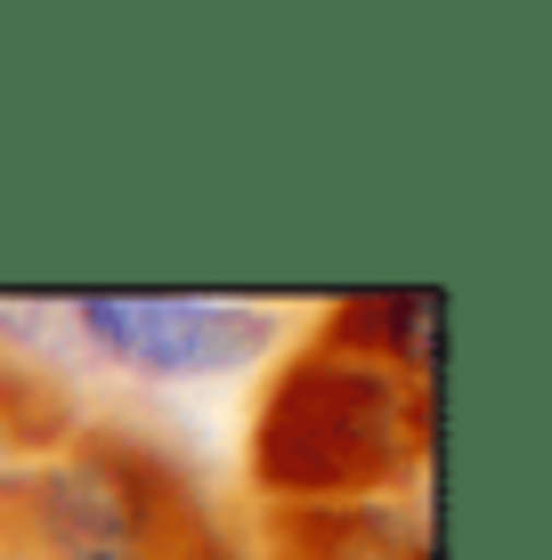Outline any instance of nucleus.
<instances>
[{
  "mask_svg": "<svg viewBox=\"0 0 552 560\" xmlns=\"http://www.w3.org/2000/svg\"><path fill=\"white\" fill-rule=\"evenodd\" d=\"M0 455H9V422H0Z\"/></svg>",
  "mask_w": 552,
  "mask_h": 560,
  "instance_id": "9",
  "label": "nucleus"
},
{
  "mask_svg": "<svg viewBox=\"0 0 552 560\" xmlns=\"http://www.w3.org/2000/svg\"><path fill=\"white\" fill-rule=\"evenodd\" d=\"M244 471L269 512L398 504L431 471V390L309 334L260 390Z\"/></svg>",
  "mask_w": 552,
  "mask_h": 560,
  "instance_id": "1",
  "label": "nucleus"
},
{
  "mask_svg": "<svg viewBox=\"0 0 552 560\" xmlns=\"http://www.w3.org/2000/svg\"><path fill=\"white\" fill-rule=\"evenodd\" d=\"M179 560H252V552H244V545H236L227 528H212V536H196V545H187Z\"/></svg>",
  "mask_w": 552,
  "mask_h": 560,
  "instance_id": "7",
  "label": "nucleus"
},
{
  "mask_svg": "<svg viewBox=\"0 0 552 560\" xmlns=\"http://www.w3.org/2000/svg\"><path fill=\"white\" fill-rule=\"evenodd\" d=\"M25 536L57 552H139V560H179L196 536H212V495L196 488L171 447L122 422H82L57 447H42L25 471H0Z\"/></svg>",
  "mask_w": 552,
  "mask_h": 560,
  "instance_id": "2",
  "label": "nucleus"
},
{
  "mask_svg": "<svg viewBox=\"0 0 552 560\" xmlns=\"http://www.w3.org/2000/svg\"><path fill=\"white\" fill-rule=\"evenodd\" d=\"M0 560H42V545L25 536V520H16V504H9V488H0Z\"/></svg>",
  "mask_w": 552,
  "mask_h": 560,
  "instance_id": "6",
  "label": "nucleus"
},
{
  "mask_svg": "<svg viewBox=\"0 0 552 560\" xmlns=\"http://www.w3.org/2000/svg\"><path fill=\"white\" fill-rule=\"evenodd\" d=\"M66 325L90 358H106L130 382H220L277 350L269 308L203 293H82L66 301Z\"/></svg>",
  "mask_w": 552,
  "mask_h": 560,
  "instance_id": "3",
  "label": "nucleus"
},
{
  "mask_svg": "<svg viewBox=\"0 0 552 560\" xmlns=\"http://www.w3.org/2000/svg\"><path fill=\"white\" fill-rule=\"evenodd\" d=\"M57 560H139V552H57Z\"/></svg>",
  "mask_w": 552,
  "mask_h": 560,
  "instance_id": "8",
  "label": "nucleus"
},
{
  "mask_svg": "<svg viewBox=\"0 0 552 560\" xmlns=\"http://www.w3.org/2000/svg\"><path fill=\"white\" fill-rule=\"evenodd\" d=\"M439 334H447V293H439V284L357 293V301L326 308V325H317V341H341V350L390 365V374H407L414 390H431V382H439Z\"/></svg>",
  "mask_w": 552,
  "mask_h": 560,
  "instance_id": "5",
  "label": "nucleus"
},
{
  "mask_svg": "<svg viewBox=\"0 0 552 560\" xmlns=\"http://www.w3.org/2000/svg\"><path fill=\"white\" fill-rule=\"evenodd\" d=\"M252 560H431V512H414V495H398V504L269 512Z\"/></svg>",
  "mask_w": 552,
  "mask_h": 560,
  "instance_id": "4",
  "label": "nucleus"
}]
</instances>
